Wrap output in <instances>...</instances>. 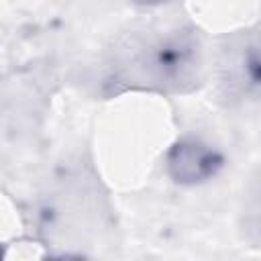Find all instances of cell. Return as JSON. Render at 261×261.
Returning a JSON list of instances; mask_svg holds the SVG:
<instances>
[{
    "label": "cell",
    "instance_id": "6da1fadb",
    "mask_svg": "<svg viewBox=\"0 0 261 261\" xmlns=\"http://www.w3.org/2000/svg\"><path fill=\"white\" fill-rule=\"evenodd\" d=\"M222 153L194 137H184L175 141L165 155V167L169 177L181 186L204 184L212 179L222 169Z\"/></svg>",
    "mask_w": 261,
    "mask_h": 261
},
{
    "label": "cell",
    "instance_id": "7a4b0ae2",
    "mask_svg": "<svg viewBox=\"0 0 261 261\" xmlns=\"http://www.w3.org/2000/svg\"><path fill=\"white\" fill-rule=\"evenodd\" d=\"M192 57H194V45L188 39L171 37L161 41L153 49L151 61H153V67L159 71V75L177 77L188 67Z\"/></svg>",
    "mask_w": 261,
    "mask_h": 261
},
{
    "label": "cell",
    "instance_id": "3957f363",
    "mask_svg": "<svg viewBox=\"0 0 261 261\" xmlns=\"http://www.w3.org/2000/svg\"><path fill=\"white\" fill-rule=\"evenodd\" d=\"M245 69H247V75H249L251 86H259V55H257V49L255 47H251L249 49V55L245 57Z\"/></svg>",
    "mask_w": 261,
    "mask_h": 261
},
{
    "label": "cell",
    "instance_id": "277c9868",
    "mask_svg": "<svg viewBox=\"0 0 261 261\" xmlns=\"http://www.w3.org/2000/svg\"><path fill=\"white\" fill-rule=\"evenodd\" d=\"M135 4H141V6H157V4H163L165 0H133Z\"/></svg>",
    "mask_w": 261,
    "mask_h": 261
}]
</instances>
